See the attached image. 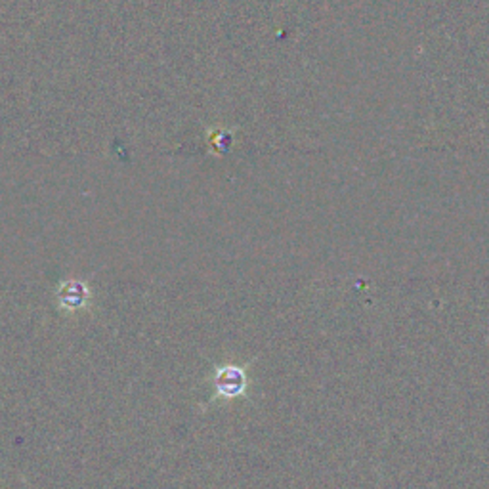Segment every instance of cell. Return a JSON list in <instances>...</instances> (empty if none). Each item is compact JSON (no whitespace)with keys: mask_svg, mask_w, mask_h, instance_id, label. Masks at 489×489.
<instances>
[{"mask_svg":"<svg viewBox=\"0 0 489 489\" xmlns=\"http://www.w3.org/2000/svg\"><path fill=\"white\" fill-rule=\"evenodd\" d=\"M215 388H216L218 396H224V398H235V396L243 394V390H244L243 369H239V367H234V365L222 367V369H218L215 375Z\"/></svg>","mask_w":489,"mask_h":489,"instance_id":"obj_1","label":"cell"},{"mask_svg":"<svg viewBox=\"0 0 489 489\" xmlns=\"http://www.w3.org/2000/svg\"><path fill=\"white\" fill-rule=\"evenodd\" d=\"M91 291L82 282H77V279H69V282H63V285L58 291V301L60 306L65 312H77L86 306L89 302Z\"/></svg>","mask_w":489,"mask_h":489,"instance_id":"obj_2","label":"cell"}]
</instances>
